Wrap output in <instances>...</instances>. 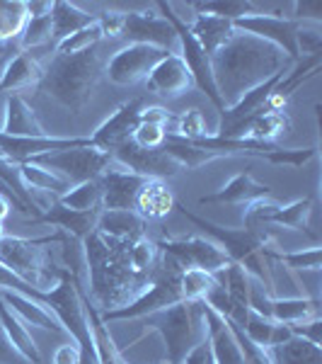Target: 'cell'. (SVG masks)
<instances>
[{"label":"cell","mask_w":322,"mask_h":364,"mask_svg":"<svg viewBox=\"0 0 322 364\" xmlns=\"http://www.w3.org/2000/svg\"><path fill=\"white\" fill-rule=\"evenodd\" d=\"M289 56L274 44L238 32L211 56L213 83L223 107H233L245 92L289 68Z\"/></svg>","instance_id":"obj_1"},{"label":"cell","mask_w":322,"mask_h":364,"mask_svg":"<svg viewBox=\"0 0 322 364\" xmlns=\"http://www.w3.org/2000/svg\"><path fill=\"white\" fill-rule=\"evenodd\" d=\"M87 269H90L92 296L104 311L126 306L148 287L150 277L138 274L131 265V245L121 240L90 233L85 240Z\"/></svg>","instance_id":"obj_2"},{"label":"cell","mask_w":322,"mask_h":364,"mask_svg":"<svg viewBox=\"0 0 322 364\" xmlns=\"http://www.w3.org/2000/svg\"><path fill=\"white\" fill-rule=\"evenodd\" d=\"M174 209L184 216L187 221H191L196 228H201L206 236L218 245L221 250L228 255V260L235 262L265 287L267 294L274 296V277L272 269H269V260L265 255V250L272 243V228L269 226H257V228H231V226H221L211 219H204V216L194 214L184 207L182 202H174Z\"/></svg>","instance_id":"obj_3"},{"label":"cell","mask_w":322,"mask_h":364,"mask_svg":"<svg viewBox=\"0 0 322 364\" xmlns=\"http://www.w3.org/2000/svg\"><path fill=\"white\" fill-rule=\"evenodd\" d=\"M99 78H102V56L99 46H92L80 54H54L46 63L37 87L78 114L90 102Z\"/></svg>","instance_id":"obj_4"},{"label":"cell","mask_w":322,"mask_h":364,"mask_svg":"<svg viewBox=\"0 0 322 364\" xmlns=\"http://www.w3.org/2000/svg\"><path fill=\"white\" fill-rule=\"evenodd\" d=\"M157 333L165 345V364H179L196 348L201 340H206V321H204L201 301H179L170 309L145 316L143 333L138 338Z\"/></svg>","instance_id":"obj_5"},{"label":"cell","mask_w":322,"mask_h":364,"mask_svg":"<svg viewBox=\"0 0 322 364\" xmlns=\"http://www.w3.org/2000/svg\"><path fill=\"white\" fill-rule=\"evenodd\" d=\"M63 236L46 238H20V236H0V262L13 269L20 279L32 284L39 291H51L61 279L63 269H54L51 252L44 245L58 243Z\"/></svg>","instance_id":"obj_6"},{"label":"cell","mask_w":322,"mask_h":364,"mask_svg":"<svg viewBox=\"0 0 322 364\" xmlns=\"http://www.w3.org/2000/svg\"><path fill=\"white\" fill-rule=\"evenodd\" d=\"M157 10H160V15L174 27V32H177L179 58H182L187 70L191 73V80H194V85L211 100V102H213V107L218 109V114H221L226 107H223V102H221V97H218V90H216L213 70H211V58L206 56V51L199 46V42L194 39V34L189 32V25H187V22L177 13H174L172 5L157 3Z\"/></svg>","instance_id":"obj_7"},{"label":"cell","mask_w":322,"mask_h":364,"mask_svg":"<svg viewBox=\"0 0 322 364\" xmlns=\"http://www.w3.org/2000/svg\"><path fill=\"white\" fill-rule=\"evenodd\" d=\"M32 163L56 173L58 178H63L73 187L87 180H97L104 170L112 166V156L99 149H92V146H75V149L37 156Z\"/></svg>","instance_id":"obj_8"},{"label":"cell","mask_w":322,"mask_h":364,"mask_svg":"<svg viewBox=\"0 0 322 364\" xmlns=\"http://www.w3.org/2000/svg\"><path fill=\"white\" fill-rule=\"evenodd\" d=\"M157 250L174 257L184 269H204L216 274L231 265L228 255L211 238L201 236H182V238H160L155 240Z\"/></svg>","instance_id":"obj_9"},{"label":"cell","mask_w":322,"mask_h":364,"mask_svg":"<svg viewBox=\"0 0 322 364\" xmlns=\"http://www.w3.org/2000/svg\"><path fill=\"white\" fill-rule=\"evenodd\" d=\"M167 54L170 51H162V49H157V46L126 44L124 49H119L109 58L104 73H107V78L112 80L114 85H136L140 80L148 78L150 70H153Z\"/></svg>","instance_id":"obj_10"},{"label":"cell","mask_w":322,"mask_h":364,"mask_svg":"<svg viewBox=\"0 0 322 364\" xmlns=\"http://www.w3.org/2000/svg\"><path fill=\"white\" fill-rule=\"evenodd\" d=\"M235 32L250 34L257 37L262 42L274 44L277 49L284 51L289 56V61H298V49H296V32H298V22L284 15H274V13H257L240 17L233 22Z\"/></svg>","instance_id":"obj_11"},{"label":"cell","mask_w":322,"mask_h":364,"mask_svg":"<svg viewBox=\"0 0 322 364\" xmlns=\"http://www.w3.org/2000/svg\"><path fill=\"white\" fill-rule=\"evenodd\" d=\"M112 161H116L121 168L128 170V173L140 175V178H145V180L174 178V175L182 170L162 149H143V146H138L133 139L116 146L112 151Z\"/></svg>","instance_id":"obj_12"},{"label":"cell","mask_w":322,"mask_h":364,"mask_svg":"<svg viewBox=\"0 0 322 364\" xmlns=\"http://www.w3.org/2000/svg\"><path fill=\"white\" fill-rule=\"evenodd\" d=\"M75 146H90V136H8L0 132V158L13 166L32 163L37 156L54 154V151L75 149Z\"/></svg>","instance_id":"obj_13"},{"label":"cell","mask_w":322,"mask_h":364,"mask_svg":"<svg viewBox=\"0 0 322 364\" xmlns=\"http://www.w3.org/2000/svg\"><path fill=\"white\" fill-rule=\"evenodd\" d=\"M119 37H124L128 44H148L157 46L162 51L174 54L177 49V32L162 15H155L150 10L145 13H124Z\"/></svg>","instance_id":"obj_14"},{"label":"cell","mask_w":322,"mask_h":364,"mask_svg":"<svg viewBox=\"0 0 322 364\" xmlns=\"http://www.w3.org/2000/svg\"><path fill=\"white\" fill-rule=\"evenodd\" d=\"M143 100H128V102L121 105L116 112L109 117L104 124H99L95 129V134L90 136V146L92 149H99L104 154L112 156V151L116 146H121L124 141H128L136 132L138 122H140V112H143Z\"/></svg>","instance_id":"obj_15"},{"label":"cell","mask_w":322,"mask_h":364,"mask_svg":"<svg viewBox=\"0 0 322 364\" xmlns=\"http://www.w3.org/2000/svg\"><path fill=\"white\" fill-rule=\"evenodd\" d=\"M99 187H102V211H133L136 209V197L140 187L145 185V178L128 173L124 168L109 166L99 175Z\"/></svg>","instance_id":"obj_16"},{"label":"cell","mask_w":322,"mask_h":364,"mask_svg":"<svg viewBox=\"0 0 322 364\" xmlns=\"http://www.w3.org/2000/svg\"><path fill=\"white\" fill-rule=\"evenodd\" d=\"M97 219H99V211H75V209L63 207L56 199L49 209H44L42 214L34 216V219H29V224L56 226V228H61L63 233H68V236L85 240L90 233H95Z\"/></svg>","instance_id":"obj_17"},{"label":"cell","mask_w":322,"mask_h":364,"mask_svg":"<svg viewBox=\"0 0 322 364\" xmlns=\"http://www.w3.org/2000/svg\"><path fill=\"white\" fill-rule=\"evenodd\" d=\"M145 83H148L150 92H155L160 97H179L182 92H187L194 85V80H191V73L187 70L184 61L174 51V54H167L150 70Z\"/></svg>","instance_id":"obj_18"},{"label":"cell","mask_w":322,"mask_h":364,"mask_svg":"<svg viewBox=\"0 0 322 364\" xmlns=\"http://www.w3.org/2000/svg\"><path fill=\"white\" fill-rule=\"evenodd\" d=\"M257 199H272V187L257 182L250 173H238L223 187L199 199V204H252Z\"/></svg>","instance_id":"obj_19"},{"label":"cell","mask_w":322,"mask_h":364,"mask_svg":"<svg viewBox=\"0 0 322 364\" xmlns=\"http://www.w3.org/2000/svg\"><path fill=\"white\" fill-rule=\"evenodd\" d=\"M95 231L104 238L121 240V243H136L145 238V221L136 211H99Z\"/></svg>","instance_id":"obj_20"},{"label":"cell","mask_w":322,"mask_h":364,"mask_svg":"<svg viewBox=\"0 0 322 364\" xmlns=\"http://www.w3.org/2000/svg\"><path fill=\"white\" fill-rule=\"evenodd\" d=\"M187 25H189V32L194 34V39L199 42V46L206 51L209 58L238 34L233 22L221 20V17H213V15H196L194 20L187 22Z\"/></svg>","instance_id":"obj_21"},{"label":"cell","mask_w":322,"mask_h":364,"mask_svg":"<svg viewBox=\"0 0 322 364\" xmlns=\"http://www.w3.org/2000/svg\"><path fill=\"white\" fill-rule=\"evenodd\" d=\"M80 296H83L85 316L87 323H90V336H92V345H95L97 364H128L124 360V355H121V350L114 348V340L107 331V323L99 318V309L90 301V296L83 291V287H80Z\"/></svg>","instance_id":"obj_22"},{"label":"cell","mask_w":322,"mask_h":364,"mask_svg":"<svg viewBox=\"0 0 322 364\" xmlns=\"http://www.w3.org/2000/svg\"><path fill=\"white\" fill-rule=\"evenodd\" d=\"M0 299L8 304V309L13 311L22 323H29V326H37V328H42V331H51V333H66L56 316L51 314L49 309H44L42 304L34 301V299H27V296L17 294V291H5V289H0Z\"/></svg>","instance_id":"obj_23"},{"label":"cell","mask_w":322,"mask_h":364,"mask_svg":"<svg viewBox=\"0 0 322 364\" xmlns=\"http://www.w3.org/2000/svg\"><path fill=\"white\" fill-rule=\"evenodd\" d=\"M42 73L44 68L37 63V58L29 51H20L0 70V92H17L22 87L37 85L42 80Z\"/></svg>","instance_id":"obj_24"},{"label":"cell","mask_w":322,"mask_h":364,"mask_svg":"<svg viewBox=\"0 0 322 364\" xmlns=\"http://www.w3.org/2000/svg\"><path fill=\"white\" fill-rule=\"evenodd\" d=\"M0 328H3L8 343L13 345V350L22 357V362L42 364V355H39V348H37V343H34L32 333H29L25 323L8 309V304H5L3 299H0Z\"/></svg>","instance_id":"obj_25"},{"label":"cell","mask_w":322,"mask_h":364,"mask_svg":"<svg viewBox=\"0 0 322 364\" xmlns=\"http://www.w3.org/2000/svg\"><path fill=\"white\" fill-rule=\"evenodd\" d=\"M8 136H46L42 122L37 119L34 109L27 105L25 97L10 95L5 105V124L0 129Z\"/></svg>","instance_id":"obj_26"},{"label":"cell","mask_w":322,"mask_h":364,"mask_svg":"<svg viewBox=\"0 0 322 364\" xmlns=\"http://www.w3.org/2000/svg\"><path fill=\"white\" fill-rule=\"evenodd\" d=\"M174 195L162 180H145L136 197V214L140 219H162L174 209Z\"/></svg>","instance_id":"obj_27"},{"label":"cell","mask_w":322,"mask_h":364,"mask_svg":"<svg viewBox=\"0 0 322 364\" xmlns=\"http://www.w3.org/2000/svg\"><path fill=\"white\" fill-rule=\"evenodd\" d=\"M97 20V15H90L85 10H80L78 5L66 3V0H56L51 3V32H54V46L63 42L70 34L80 32L83 27L92 25Z\"/></svg>","instance_id":"obj_28"},{"label":"cell","mask_w":322,"mask_h":364,"mask_svg":"<svg viewBox=\"0 0 322 364\" xmlns=\"http://www.w3.org/2000/svg\"><path fill=\"white\" fill-rule=\"evenodd\" d=\"M269 318L274 323H306L313 318H320V301L318 299H277L272 296L269 301Z\"/></svg>","instance_id":"obj_29"},{"label":"cell","mask_w":322,"mask_h":364,"mask_svg":"<svg viewBox=\"0 0 322 364\" xmlns=\"http://www.w3.org/2000/svg\"><path fill=\"white\" fill-rule=\"evenodd\" d=\"M160 149L165 151V154L172 158V161L177 163L182 170H196V168L206 166V163H211V161H218V158H223V156L213 154V151L196 149L194 144H189V141L177 136V134H167Z\"/></svg>","instance_id":"obj_30"},{"label":"cell","mask_w":322,"mask_h":364,"mask_svg":"<svg viewBox=\"0 0 322 364\" xmlns=\"http://www.w3.org/2000/svg\"><path fill=\"white\" fill-rule=\"evenodd\" d=\"M274 364H322L320 345H313L306 338H291L284 345L267 350Z\"/></svg>","instance_id":"obj_31"},{"label":"cell","mask_w":322,"mask_h":364,"mask_svg":"<svg viewBox=\"0 0 322 364\" xmlns=\"http://www.w3.org/2000/svg\"><path fill=\"white\" fill-rule=\"evenodd\" d=\"M17 175H20L22 185L32 187V190H39V192H49V195H54V197L66 195L70 190V185L66 180L58 178L51 170L37 166V163H20V166H17Z\"/></svg>","instance_id":"obj_32"},{"label":"cell","mask_w":322,"mask_h":364,"mask_svg":"<svg viewBox=\"0 0 322 364\" xmlns=\"http://www.w3.org/2000/svg\"><path fill=\"white\" fill-rule=\"evenodd\" d=\"M58 202L75 211H102V187L99 180H87L73 185L66 195L58 197Z\"/></svg>","instance_id":"obj_33"},{"label":"cell","mask_w":322,"mask_h":364,"mask_svg":"<svg viewBox=\"0 0 322 364\" xmlns=\"http://www.w3.org/2000/svg\"><path fill=\"white\" fill-rule=\"evenodd\" d=\"M191 8H194L196 15H213L228 22H235L240 17H248V15L265 13V5L243 3V0H228V3H221V0H213V3H194Z\"/></svg>","instance_id":"obj_34"},{"label":"cell","mask_w":322,"mask_h":364,"mask_svg":"<svg viewBox=\"0 0 322 364\" xmlns=\"http://www.w3.org/2000/svg\"><path fill=\"white\" fill-rule=\"evenodd\" d=\"M20 49L22 51H32V49H42V46L51 44L54 46V32H51V13L49 15H34L27 17L25 27H22L20 37Z\"/></svg>","instance_id":"obj_35"},{"label":"cell","mask_w":322,"mask_h":364,"mask_svg":"<svg viewBox=\"0 0 322 364\" xmlns=\"http://www.w3.org/2000/svg\"><path fill=\"white\" fill-rule=\"evenodd\" d=\"M267 260H277L289 265L291 269H310V272H320L322 267V250L320 245H313V248L306 250H291V252H281V250H265Z\"/></svg>","instance_id":"obj_36"},{"label":"cell","mask_w":322,"mask_h":364,"mask_svg":"<svg viewBox=\"0 0 322 364\" xmlns=\"http://www.w3.org/2000/svg\"><path fill=\"white\" fill-rule=\"evenodd\" d=\"M104 39V32L99 27V22L95 20L92 25L83 27L80 32L70 34L63 42H58L54 46V54H80V51H87L92 46H99V42Z\"/></svg>","instance_id":"obj_37"},{"label":"cell","mask_w":322,"mask_h":364,"mask_svg":"<svg viewBox=\"0 0 322 364\" xmlns=\"http://www.w3.org/2000/svg\"><path fill=\"white\" fill-rule=\"evenodd\" d=\"M27 22V3H3L0 0V42L17 39Z\"/></svg>","instance_id":"obj_38"},{"label":"cell","mask_w":322,"mask_h":364,"mask_svg":"<svg viewBox=\"0 0 322 364\" xmlns=\"http://www.w3.org/2000/svg\"><path fill=\"white\" fill-rule=\"evenodd\" d=\"M216 287V277L204 269H184L179 277L182 301H204V296Z\"/></svg>","instance_id":"obj_39"},{"label":"cell","mask_w":322,"mask_h":364,"mask_svg":"<svg viewBox=\"0 0 322 364\" xmlns=\"http://www.w3.org/2000/svg\"><path fill=\"white\" fill-rule=\"evenodd\" d=\"M260 158L274 163V166L303 168V166H308L310 161L318 158V146H308V149H281V146H277V149L267 151V154H262Z\"/></svg>","instance_id":"obj_40"},{"label":"cell","mask_w":322,"mask_h":364,"mask_svg":"<svg viewBox=\"0 0 322 364\" xmlns=\"http://www.w3.org/2000/svg\"><path fill=\"white\" fill-rule=\"evenodd\" d=\"M226 321V326L231 328V333L235 336L238 340V348H240V355H243V364H274L272 357H269V352L265 348H260V345H255L252 340L243 333V328L235 326L233 321Z\"/></svg>","instance_id":"obj_41"},{"label":"cell","mask_w":322,"mask_h":364,"mask_svg":"<svg viewBox=\"0 0 322 364\" xmlns=\"http://www.w3.org/2000/svg\"><path fill=\"white\" fill-rule=\"evenodd\" d=\"M272 331H274V321L267 318V316L257 314V311L250 309L248 311V318H245V326H243V333L252 340L255 345L260 348L269 350V340H272Z\"/></svg>","instance_id":"obj_42"},{"label":"cell","mask_w":322,"mask_h":364,"mask_svg":"<svg viewBox=\"0 0 322 364\" xmlns=\"http://www.w3.org/2000/svg\"><path fill=\"white\" fill-rule=\"evenodd\" d=\"M174 122H177V132H170V134H177V136H182L187 141H196V139L209 136L206 119H204L201 109H196V107L187 109V112L179 114Z\"/></svg>","instance_id":"obj_43"},{"label":"cell","mask_w":322,"mask_h":364,"mask_svg":"<svg viewBox=\"0 0 322 364\" xmlns=\"http://www.w3.org/2000/svg\"><path fill=\"white\" fill-rule=\"evenodd\" d=\"M167 124H160V122H145L140 119L136 132H133V141H136L138 146H143V149H160L162 141L167 136Z\"/></svg>","instance_id":"obj_44"},{"label":"cell","mask_w":322,"mask_h":364,"mask_svg":"<svg viewBox=\"0 0 322 364\" xmlns=\"http://www.w3.org/2000/svg\"><path fill=\"white\" fill-rule=\"evenodd\" d=\"M296 49L298 58L306 56H320L322 49V34L318 27H306V22H298V32H296Z\"/></svg>","instance_id":"obj_45"},{"label":"cell","mask_w":322,"mask_h":364,"mask_svg":"<svg viewBox=\"0 0 322 364\" xmlns=\"http://www.w3.org/2000/svg\"><path fill=\"white\" fill-rule=\"evenodd\" d=\"M320 331H322L320 318H313L306 323H294V326H291V333H294L296 338H306L313 345H320Z\"/></svg>","instance_id":"obj_46"},{"label":"cell","mask_w":322,"mask_h":364,"mask_svg":"<svg viewBox=\"0 0 322 364\" xmlns=\"http://www.w3.org/2000/svg\"><path fill=\"white\" fill-rule=\"evenodd\" d=\"M97 22H99V27H102L104 37H119L121 25H124V13L109 10V13L97 15Z\"/></svg>","instance_id":"obj_47"},{"label":"cell","mask_w":322,"mask_h":364,"mask_svg":"<svg viewBox=\"0 0 322 364\" xmlns=\"http://www.w3.org/2000/svg\"><path fill=\"white\" fill-rule=\"evenodd\" d=\"M179 364H213V357H211V345H209V336H206V340H201V343H199L196 348L191 350L189 355H187Z\"/></svg>","instance_id":"obj_48"},{"label":"cell","mask_w":322,"mask_h":364,"mask_svg":"<svg viewBox=\"0 0 322 364\" xmlns=\"http://www.w3.org/2000/svg\"><path fill=\"white\" fill-rule=\"evenodd\" d=\"M54 364H80V348L75 343L61 345L54 355Z\"/></svg>","instance_id":"obj_49"},{"label":"cell","mask_w":322,"mask_h":364,"mask_svg":"<svg viewBox=\"0 0 322 364\" xmlns=\"http://www.w3.org/2000/svg\"><path fill=\"white\" fill-rule=\"evenodd\" d=\"M0 364H22V357L13 350V345L8 343L3 328H0Z\"/></svg>","instance_id":"obj_50"},{"label":"cell","mask_w":322,"mask_h":364,"mask_svg":"<svg viewBox=\"0 0 322 364\" xmlns=\"http://www.w3.org/2000/svg\"><path fill=\"white\" fill-rule=\"evenodd\" d=\"M294 338V333H291V326H286V323H274V331H272V340H269V350L277 348V345H284L286 340Z\"/></svg>","instance_id":"obj_51"},{"label":"cell","mask_w":322,"mask_h":364,"mask_svg":"<svg viewBox=\"0 0 322 364\" xmlns=\"http://www.w3.org/2000/svg\"><path fill=\"white\" fill-rule=\"evenodd\" d=\"M10 214V204H8V197L3 195V190H0V221L5 219V216Z\"/></svg>","instance_id":"obj_52"}]
</instances>
